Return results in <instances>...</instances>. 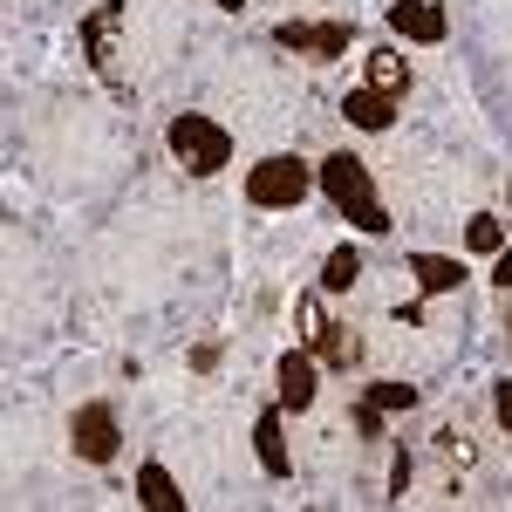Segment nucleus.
<instances>
[{
  "instance_id": "nucleus-1",
  "label": "nucleus",
  "mask_w": 512,
  "mask_h": 512,
  "mask_svg": "<svg viewBox=\"0 0 512 512\" xmlns=\"http://www.w3.org/2000/svg\"><path fill=\"white\" fill-rule=\"evenodd\" d=\"M321 192L335 198V212H349L362 233H390V212H383V198L369 185V164L362 158H349V151L321 158Z\"/></svg>"
},
{
  "instance_id": "nucleus-2",
  "label": "nucleus",
  "mask_w": 512,
  "mask_h": 512,
  "mask_svg": "<svg viewBox=\"0 0 512 512\" xmlns=\"http://www.w3.org/2000/svg\"><path fill=\"white\" fill-rule=\"evenodd\" d=\"M164 137H171V158L185 164L192 178H212V171H226V164H233V137H226V123L198 117V110H185Z\"/></svg>"
},
{
  "instance_id": "nucleus-3",
  "label": "nucleus",
  "mask_w": 512,
  "mask_h": 512,
  "mask_svg": "<svg viewBox=\"0 0 512 512\" xmlns=\"http://www.w3.org/2000/svg\"><path fill=\"white\" fill-rule=\"evenodd\" d=\"M308 164L301 158H267V164H253L246 171V198L260 205V212H287V205H301L308 198Z\"/></svg>"
},
{
  "instance_id": "nucleus-4",
  "label": "nucleus",
  "mask_w": 512,
  "mask_h": 512,
  "mask_svg": "<svg viewBox=\"0 0 512 512\" xmlns=\"http://www.w3.org/2000/svg\"><path fill=\"white\" fill-rule=\"evenodd\" d=\"M69 444H76L82 465H110L117 458V410L110 403H82L69 417Z\"/></svg>"
},
{
  "instance_id": "nucleus-5",
  "label": "nucleus",
  "mask_w": 512,
  "mask_h": 512,
  "mask_svg": "<svg viewBox=\"0 0 512 512\" xmlns=\"http://www.w3.org/2000/svg\"><path fill=\"white\" fill-rule=\"evenodd\" d=\"M274 41L280 48H301V55H349V28L342 21H321V28H308V21H280L274 28Z\"/></svg>"
},
{
  "instance_id": "nucleus-6",
  "label": "nucleus",
  "mask_w": 512,
  "mask_h": 512,
  "mask_svg": "<svg viewBox=\"0 0 512 512\" xmlns=\"http://www.w3.org/2000/svg\"><path fill=\"white\" fill-rule=\"evenodd\" d=\"M390 28L403 41H444L451 21H444V7H437V0H396V7H390Z\"/></svg>"
},
{
  "instance_id": "nucleus-7",
  "label": "nucleus",
  "mask_w": 512,
  "mask_h": 512,
  "mask_svg": "<svg viewBox=\"0 0 512 512\" xmlns=\"http://www.w3.org/2000/svg\"><path fill=\"white\" fill-rule=\"evenodd\" d=\"M274 376H280V410H308V403H315V362H308L301 349L280 355Z\"/></svg>"
},
{
  "instance_id": "nucleus-8",
  "label": "nucleus",
  "mask_w": 512,
  "mask_h": 512,
  "mask_svg": "<svg viewBox=\"0 0 512 512\" xmlns=\"http://www.w3.org/2000/svg\"><path fill=\"white\" fill-rule=\"evenodd\" d=\"M253 451H260V472H267V478H287V472H294L287 437H280V410H260V424H253Z\"/></svg>"
},
{
  "instance_id": "nucleus-9",
  "label": "nucleus",
  "mask_w": 512,
  "mask_h": 512,
  "mask_svg": "<svg viewBox=\"0 0 512 512\" xmlns=\"http://www.w3.org/2000/svg\"><path fill=\"white\" fill-rule=\"evenodd\" d=\"M301 321H308V335H315V349H321V362H335V369H349L355 362V342L335 328V321H321V308L315 301H301Z\"/></svg>"
},
{
  "instance_id": "nucleus-10",
  "label": "nucleus",
  "mask_w": 512,
  "mask_h": 512,
  "mask_svg": "<svg viewBox=\"0 0 512 512\" xmlns=\"http://www.w3.org/2000/svg\"><path fill=\"white\" fill-rule=\"evenodd\" d=\"M342 117L355 123V130H390V96L383 89H349V103H342Z\"/></svg>"
},
{
  "instance_id": "nucleus-11",
  "label": "nucleus",
  "mask_w": 512,
  "mask_h": 512,
  "mask_svg": "<svg viewBox=\"0 0 512 512\" xmlns=\"http://www.w3.org/2000/svg\"><path fill=\"white\" fill-rule=\"evenodd\" d=\"M410 274H417L424 294H458L465 267H458V260H444V253H417V260H410Z\"/></svg>"
},
{
  "instance_id": "nucleus-12",
  "label": "nucleus",
  "mask_w": 512,
  "mask_h": 512,
  "mask_svg": "<svg viewBox=\"0 0 512 512\" xmlns=\"http://www.w3.org/2000/svg\"><path fill=\"white\" fill-rule=\"evenodd\" d=\"M117 21H123V0H103V7L82 21V48H89V62H96V69H110V48H103V41H110Z\"/></svg>"
},
{
  "instance_id": "nucleus-13",
  "label": "nucleus",
  "mask_w": 512,
  "mask_h": 512,
  "mask_svg": "<svg viewBox=\"0 0 512 512\" xmlns=\"http://www.w3.org/2000/svg\"><path fill=\"white\" fill-rule=\"evenodd\" d=\"M137 499H144L151 512H185V492L171 485L164 465H144V472H137Z\"/></svg>"
},
{
  "instance_id": "nucleus-14",
  "label": "nucleus",
  "mask_w": 512,
  "mask_h": 512,
  "mask_svg": "<svg viewBox=\"0 0 512 512\" xmlns=\"http://www.w3.org/2000/svg\"><path fill=\"white\" fill-rule=\"evenodd\" d=\"M369 89H383V96H403L410 89V69H403L396 48H369Z\"/></svg>"
},
{
  "instance_id": "nucleus-15",
  "label": "nucleus",
  "mask_w": 512,
  "mask_h": 512,
  "mask_svg": "<svg viewBox=\"0 0 512 512\" xmlns=\"http://www.w3.org/2000/svg\"><path fill=\"white\" fill-rule=\"evenodd\" d=\"M355 280H362V260H355V246H335V253H328V267H321V294H349Z\"/></svg>"
},
{
  "instance_id": "nucleus-16",
  "label": "nucleus",
  "mask_w": 512,
  "mask_h": 512,
  "mask_svg": "<svg viewBox=\"0 0 512 512\" xmlns=\"http://www.w3.org/2000/svg\"><path fill=\"white\" fill-rule=\"evenodd\" d=\"M465 246H472V253H499V246H506V226H499L492 212H478L472 226H465Z\"/></svg>"
},
{
  "instance_id": "nucleus-17",
  "label": "nucleus",
  "mask_w": 512,
  "mask_h": 512,
  "mask_svg": "<svg viewBox=\"0 0 512 512\" xmlns=\"http://www.w3.org/2000/svg\"><path fill=\"white\" fill-rule=\"evenodd\" d=\"M369 403H376V410H410V403H417V390H410V383H376V390H369Z\"/></svg>"
},
{
  "instance_id": "nucleus-18",
  "label": "nucleus",
  "mask_w": 512,
  "mask_h": 512,
  "mask_svg": "<svg viewBox=\"0 0 512 512\" xmlns=\"http://www.w3.org/2000/svg\"><path fill=\"white\" fill-rule=\"evenodd\" d=\"M355 431H362V437H383V410H376V403H369V396H362V403H355Z\"/></svg>"
},
{
  "instance_id": "nucleus-19",
  "label": "nucleus",
  "mask_w": 512,
  "mask_h": 512,
  "mask_svg": "<svg viewBox=\"0 0 512 512\" xmlns=\"http://www.w3.org/2000/svg\"><path fill=\"white\" fill-rule=\"evenodd\" d=\"M403 485H410V451H396V465H390V499H403Z\"/></svg>"
},
{
  "instance_id": "nucleus-20",
  "label": "nucleus",
  "mask_w": 512,
  "mask_h": 512,
  "mask_svg": "<svg viewBox=\"0 0 512 512\" xmlns=\"http://www.w3.org/2000/svg\"><path fill=\"white\" fill-rule=\"evenodd\" d=\"M492 280L512 294V246H499V253H492Z\"/></svg>"
},
{
  "instance_id": "nucleus-21",
  "label": "nucleus",
  "mask_w": 512,
  "mask_h": 512,
  "mask_svg": "<svg viewBox=\"0 0 512 512\" xmlns=\"http://www.w3.org/2000/svg\"><path fill=\"white\" fill-rule=\"evenodd\" d=\"M492 410H499V424H506V437H512V383H499V396H492Z\"/></svg>"
},
{
  "instance_id": "nucleus-22",
  "label": "nucleus",
  "mask_w": 512,
  "mask_h": 512,
  "mask_svg": "<svg viewBox=\"0 0 512 512\" xmlns=\"http://www.w3.org/2000/svg\"><path fill=\"white\" fill-rule=\"evenodd\" d=\"M219 7H226V14H239V7H246V0H219Z\"/></svg>"
}]
</instances>
